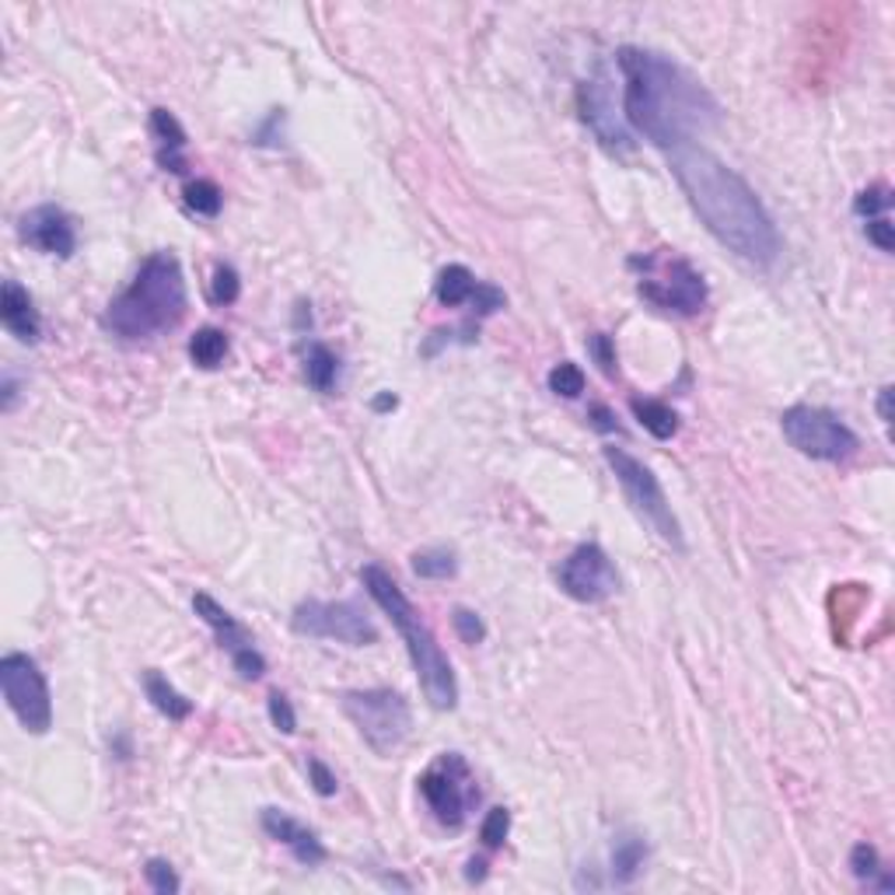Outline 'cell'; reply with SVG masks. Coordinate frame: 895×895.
Listing matches in <instances>:
<instances>
[{
    "label": "cell",
    "mask_w": 895,
    "mask_h": 895,
    "mask_svg": "<svg viewBox=\"0 0 895 895\" xmlns=\"http://www.w3.org/2000/svg\"><path fill=\"white\" fill-rule=\"evenodd\" d=\"M420 794L427 801V808L434 811V819L448 829H459L469 819V808L480 801L476 777H473V769H469L465 756H459V752H445V756H437L427 769H423Z\"/></svg>",
    "instance_id": "10"
},
{
    "label": "cell",
    "mask_w": 895,
    "mask_h": 895,
    "mask_svg": "<svg viewBox=\"0 0 895 895\" xmlns=\"http://www.w3.org/2000/svg\"><path fill=\"white\" fill-rule=\"evenodd\" d=\"M193 609H196V616L217 634V643H221V651H228L234 672H239L242 679H248V682L263 679V675H266V657L256 651L253 634H248L245 626L234 619L221 602L210 599L207 591H196L193 594Z\"/></svg>",
    "instance_id": "13"
},
{
    "label": "cell",
    "mask_w": 895,
    "mask_h": 895,
    "mask_svg": "<svg viewBox=\"0 0 895 895\" xmlns=\"http://www.w3.org/2000/svg\"><path fill=\"white\" fill-rule=\"evenodd\" d=\"M588 354L594 357V365L602 368V374H619V360H616V343H612L605 333H594L591 340H588Z\"/></svg>",
    "instance_id": "35"
},
{
    "label": "cell",
    "mask_w": 895,
    "mask_h": 895,
    "mask_svg": "<svg viewBox=\"0 0 895 895\" xmlns=\"http://www.w3.org/2000/svg\"><path fill=\"white\" fill-rule=\"evenodd\" d=\"M144 693H148L154 711L165 714L168 720H186V717L193 714V700H186L179 689L171 686L162 672H154V668L144 672Z\"/></svg>",
    "instance_id": "20"
},
{
    "label": "cell",
    "mask_w": 895,
    "mask_h": 895,
    "mask_svg": "<svg viewBox=\"0 0 895 895\" xmlns=\"http://www.w3.org/2000/svg\"><path fill=\"white\" fill-rule=\"evenodd\" d=\"M469 305H473V311H480V316H494V311H500V308L508 305V297H504V291H497L494 284H480Z\"/></svg>",
    "instance_id": "37"
},
{
    "label": "cell",
    "mask_w": 895,
    "mask_h": 895,
    "mask_svg": "<svg viewBox=\"0 0 895 895\" xmlns=\"http://www.w3.org/2000/svg\"><path fill=\"white\" fill-rule=\"evenodd\" d=\"M864 231H868V242L882 248V253H892L895 248V228H892L888 217H874V221H868V228Z\"/></svg>",
    "instance_id": "38"
},
{
    "label": "cell",
    "mask_w": 895,
    "mask_h": 895,
    "mask_svg": "<svg viewBox=\"0 0 895 895\" xmlns=\"http://www.w3.org/2000/svg\"><path fill=\"white\" fill-rule=\"evenodd\" d=\"M259 822H263L266 836L277 840V843H284L297 860L308 864V868H311V864H322L325 860V846L319 840V832L308 829L305 822H297L294 815L280 811V808H263Z\"/></svg>",
    "instance_id": "16"
},
{
    "label": "cell",
    "mask_w": 895,
    "mask_h": 895,
    "mask_svg": "<svg viewBox=\"0 0 895 895\" xmlns=\"http://www.w3.org/2000/svg\"><path fill=\"white\" fill-rule=\"evenodd\" d=\"M0 322L22 343H39L42 336L39 308L33 302V294H28L18 280H4V287H0Z\"/></svg>",
    "instance_id": "17"
},
{
    "label": "cell",
    "mask_w": 895,
    "mask_h": 895,
    "mask_svg": "<svg viewBox=\"0 0 895 895\" xmlns=\"http://www.w3.org/2000/svg\"><path fill=\"white\" fill-rule=\"evenodd\" d=\"M360 580H365L371 602L385 612L388 623L396 626L399 637L406 640V654H410V662L417 668V679L427 703L434 711H455V706H459V682H455L448 654L431 634V626L420 619L413 602L406 599V591L396 585V577L385 567H379V563H368V567L360 571Z\"/></svg>",
    "instance_id": "4"
},
{
    "label": "cell",
    "mask_w": 895,
    "mask_h": 895,
    "mask_svg": "<svg viewBox=\"0 0 895 895\" xmlns=\"http://www.w3.org/2000/svg\"><path fill=\"white\" fill-rule=\"evenodd\" d=\"M291 630L302 634V637L347 643V648H368V643L379 640V630H374V623L365 616V609L354 605V602H319V599H305L302 605L294 609Z\"/></svg>",
    "instance_id": "11"
},
{
    "label": "cell",
    "mask_w": 895,
    "mask_h": 895,
    "mask_svg": "<svg viewBox=\"0 0 895 895\" xmlns=\"http://www.w3.org/2000/svg\"><path fill=\"white\" fill-rule=\"evenodd\" d=\"M308 780H311V788H316L322 797H333V794L340 791L336 773H333V769H329L322 759H316V756L308 759Z\"/></svg>",
    "instance_id": "36"
},
{
    "label": "cell",
    "mask_w": 895,
    "mask_h": 895,
    "mask_svg": "<svg viewBox=\"0 0 895 895\" xmlns=\"http://www.w3.org/2000/svg\"><path fill=\"white\" fill-rule=\"evenodd\" d=\"M340 706L374 756H392L410 738L413 711L396 689H350Z\"/></svg>",
    "instance_id": "6"
},
{
    "label": "cell",
    "mask_w": 895,
    "mask_h": 895,
    "mask_svg": "<svg viewBox=\"0 0 895 895\" xmlns=\"http://www.w3.org/2000/svg\"><path fill=\"white\" fill-rule=\"evenodd\" d=\"M588 417L594 420V427H599V431H605V434L616 431V434H619V423H616V417H612V413L605 410V406H591Z\"/></svg>",
    "instance_id": "39"
},
{
    "label": "cell",
    "mask_w": 895,
    "mask_h": 895,
    "mask_svg": "<svg viewBox=\"0 0 895 895\" xmlns=\"http://www.w3.org/2000/svg\"><path fill=\"white\" fill-rule=\"evenodd\" d=\"M780 431L805 459L815 462H846L860 448V437L846 423L822 410V406H791L780 417Z\"/></svg>",
    "instance_id": "8"
},
{
    "label": "cell",
    "mask_w": 895,
    "mask_h": 895,
    "mask_svg": "<svg viewBox=\"0 0 895 895\" xmlns=\"http://www.w3.org/2000/svg\"><path fill=\"white\" fill-rule=\"evenodd\" d=\"M396 406H399V399L392 396V392H382V396L374 399V410H379V413H388V410H396Z\"/></svg>",
    "instance_id": "41"
},
{
    "label": "cell",
    "mask_w": 895,
    "mask_h": 895,
    "mask_svg": "<svg viewBox=\"0 0 895 895\" xmlns=\"http://www.w3.org/2000/svg\"><path fill=\"white\" fill-rule=\"evenodd\" d=\"M182 200L196 217H217L221 214L225 193H221V186L210 182V179H193V182H186Z\"/></svg>",
    "instance_id": "26"
},
{
    "label": "cell",
    "mask_w": 895,
    "mask_h": 895,
    "mask_svg": "<svg viewBox=\"0 0 895 895\" xmlns=\"http://www.w3.org/2000/svg\"><path fill=\"white\" fill-rule=\"evenodd\" d=\"M549 392H557L563 399H577L585 392V371L571 365V360H563V365L549 371Z\"/></svg>",
    "instance_id": "27"
},
{
    "label": "cell",
    "mask_w": 895,
    "mask_h": 895,
    "mask_svg": "<svg viewBox=\"0 0 895 895\" xmlns=\"http://www.w3.org/2000/svg\"><path fill=\"white\" fill-rule=\"evenodd\" d=\"M144 878H148V885H151L154 892H158V895H176V892L182 888L179 874L171 871V864L162 860V857H151V860L144 864Z\"/></svg>",
    "instance_id": "30"
},
{
    "label": "cell",
    "mask_w": 895,
    "mask_h": 895,
    "mask_svg": "<svg viewBox=\"0 0 895 895\" xmlns=\"http://www.w3.org/2000/svg\"><path fill=\"white\" fill-rule=\"evenodd\" d=\"M623 74V119L665 154L693 144V137L720 119L717 99L672 56L623 46L616 53Z\"/></svg>",
    "instance_id": "2"
},
{
    "label": "cell",
    "mask_w": 895,
    "mask_h": 895,
    "mask_svg": "<svg viewBox=\"0 0 895 895\" xmlns=\"http://www.w3.org/2000/svg\"><path fill=\"white\" fill-rule=\"evenodd\" d=\"M18 234L25 245H33L42 256L71 259L77 253V231H74L71 214L53 207V203H42V207L28 210L18 221Z\"/></svg>",
    "instance_id": "15"
},
{
    "label": "cell",
    "mask_w": 895,
    "mask_h": 895,
    "mask_svg": "<svg viewBox=\"0 0 895 895\" xmlns=\"http://www.w3.org/2000/svg\"><path fill=\"white\" fill-rule=\"evenodd\" d=\"M190 311V291L176 253H151L140 263L130 287L108 302L102 325L123 343H140L179 329Z\"/></svg>",
    "instance_id": "3"
},
{
    "label": "cell",
    "mask_w": 895,
    "mask_h": 895,
    "mask_svg": "<svg viewBox=\"0 0 895 895\" xmlns=\"http://www.w3.org/2000/svg\"><path fill=\"white\" fill-rule=\"evenodd\" d=\"M228 350H231V343L225 336V329H214V325L196 329L193 340H190V357H193V365L203 368V371L221 368V360L228 357Z\"/></svg>",
    "instance_id": "23"
},
{
    "label": "cell",
    "mask_w": 895,
    "mask_h": 895,
    "mask_svg": "<svg viewBox=\"0 0 895 895\" xmlns=\"http://www.w3.org/2000/svg\"><path fill=\"white\" fill-rule=\"evenodd\" d=\"M0 689H4L11 714L18 717V725L28 734H46L53 728L50 682H46L36 657H28L22 651H11L0 657Z\"/></svg>",
    "instance_id": "9"
},
{
    "label": "cell",
    "mask_w": 895,
    "mask_h": 895,
    "mask_svg": "<svg viewBox=\"0 0 895 895\" xmlns=\"http://www.w3.org/2000/svg\"><path fill=\"white\" fill-rule=\"evenodd\" d=\"M14 396H18V385L11 374H4V410H14Z\"/></svg>",
    "instance_id": "43"
},
{
    "label": "cell",
    "mask_w": 895,
    "mask_h": 895,
    "mask_svg": "<svg viewBox=\"0 0 895 895\" xmlns=\"http://www.w3.org/2000/svg\"><path fill=\"white\" fill-rule=\"evenodd\" d=\"M851 871L857 882H874L878 871H882V860H878V851L871 843H857L851 851Z\"/></svg>",
    "instance_id": "32"
},
{
    "label": "cell",
    "mask_w": 895,
    "mask_h": 895,
    "mask_svg": "<svg viewBox=\"0 0 895 895\" xmlns=\"http://www.w3.org/2000/svg\"><path fill=\"white\" fill-rule=\"evenodd\" d=\"M560 588L567 599L580 605H602L619 591V571L609 553L594 542H580L574 553L560 563Z\"/></svg>",
    "instance_id": "12"
},
{
    "label": "cell",
    "mask_w": 895,
    "mask_h": 895,
    "mask_svg": "<svg viewBox=\"0 0 895 895\" xmlns=\"http://www.w3.org/2000/svg\"><path fill=\"white\" fill-rule=\"evenodd\" d=\"M888 207H892V190H888V186H871V190L857 193V200H854V210L860 217H868V221H874V217H885Z\"/></svg>",
    "instance_id": "31"
},
{
    "label": "cell",
    "mask_w": 895,
    "mask_h": 895,
    "mask_svg": "<svg viewBox=\"0 0 895 895\" xmlns=\"http://www.w3.org/2000/svg\"><path fill=\"white\" fill-rule=\"evenodd\" d=\"M151 137H154V158L165 171L171 176H182L186 171V144H190V137H186L182 123L168 113V108H151Z\"/></svg>",
    "instance_id": "18"
},
{
    "label": "cell",
    "mask_w": 895,
    "mask_h": 895,
    "mask_svg": "<svg viewBox=\"0 0 895 895\" xmlns=\"http://www.w3.org/2000/svg\"><path fill=\"white\" fill-rule=\"evenodd\" d=\"M465 874H469V882H483V878H486V860L473 857V860H469V871Z\"/></svg>",
    "instance_id": "42"
},
{
    "label": "cell",
    "mask_w": 895,
    "mask_h": 895,
    "mask_svg": "<svg viewBox=\"0 0 895 895\" xmlns=\"http://www.w3.org/2000/svg\"><path fill=\"white\" fill-rule=\"evenodd\" d=\"M455 571H459V560H455L451 549L434 546V549H420V553H413V574L423 580H448V577H455Z\"/></svg>",
    "instance_id": "25"
},
{
    "label": "cell",
    "mask_w": 895,
    "mask_h": 895,
    "mask_svg": "<svg viewBox=\"0 0 895 895\" xmlns=\"http://www.w3.org/2000/svg\"><path fill=\"white\" fill-rule=\"evenodd\" d=\"M643 864H648V843L637 832H623V836L612 843V882L616 885H634Z\"/></svg>",
    "instance_id": "19"
},
{
    "label": "cell",
    "mask_w": 895,
    "mask_h": 895,
    "mask_svg": "<svg viewBox=\"0 0 895 895\" xmlns=\"http://www.w3.org/2000/svg\"><path fill=\"white\" fill-rule=\"evenodd\" d=\"M476 287H480V280L473 277V270H469V266H462V263H451V266H445L442 273H437L434 294H437V302H442L445 308H459V305L473 302Z\"/></svg>",
    "instance_id": "22"
},
{
    "label": "cell",
    "mask_w": 895,
    "mask_h": 895,
    "mask_svg": "<svg viewBox=\"0 0 895 895\" xmlns=\"http://www.w3.org/2000/svg\"><path fill=\"white\" fill-rule=\"evenodd\" d=\"M577 116L609 154H630L634 151V137H630V130H626L623 116L616 113V102H612V88L605 81V74L580 81V88H577Z\"/></svg>",
    "instance_id": "14"
},
{
    "label": "cell",
    "mask_w": 895,
    "mask_h": 895,
    "mask_svg": "<svg viewBox=\"0 0 895 895\" xmlns=\"http://www.w3.org/2000/svg\"><path fill=\"white\" fill-rule=\"evenodd\" d=\"M878 420H882L885 427L892 423V388H888V385H885L882 392H878Z\"/></svg>",
    "instance_id": "40"
},
{
    "label": "cell",
    "mask_w": 895,
    "mask_h": 895,
    "mask_svg": "<svg viewBox=\"0 0 895 895\" xmlns=\"http://www.w3.org/2000/svg\"><path fill=\"white\" fill-rule=\"evenodd\" d=\"M630 410L640 420V427L648 431L651 437H657V442H672V437L679 434V413H675L672 406L662 402V399H640V396H634L630 399Z\"/></svg>",
    "instance_id": "21"
},
{
    "label": "cell",
    "mask_w": 895,
    "mask_h": 895,
    "mask_svg": "<svg viewBox=\"0 0 895 895\" xmlns=\"http://www.w3.org/2000/svg\"><path fill=\"white\" fill-rule=\"evenodd\" d=\"M451 626H455V634H459L465 643H483L486 640V626H483V619L476 616L473 609H465V605H459L451 612Z\"/></svg>",
    "instance_id": "33"
},
{
    "label": "cell",
    "mask_w": 895,
    "mask_h": 895,
    "mask_svg": "<svg viewBox=\"0 0 895 895\" xmlns=\"http://www.w3.org/2000/svg\"><path fill=\"white\" fill-rule=\"evenodd\" d=\"M672 176L679 179L689 207L696 210L703 228L714 239L759 270H769L780 259V231L763 207L756 190L734 168L700 144H682L668 151Z\"/></svg>",
    "instance_id": "1"
},
{
    "label": "cell",
    "mask_w": 895,
    "mask_h": 895,
    "mask_svg": "<svg viewBox=\"0 0 895 895\" xmlns=\"http://www.w3.org/2000/svg\"><path fill=\"white\" fill-rule=\"evenodd\" d=\"M242 294V277L234 266H217L214 270V280H210V297L217 305H234Z\"/></svg>",
    "instance_id": "29"
},
{
    "label": "cell",
    "mask_w": 895,
    "mask_h": 895,
    "mask_svg": "<svg viewBox=\"0 0 895 895\" xmlns=\"http://www.w3.org/2000/svg\"><path fill=\"white\" fill-rule=\"evenodd\" d=\"M340 374V360L336 354L325 347V343H308L305 347V379L316 392H333Z\"/></svg>",
    "instance_id": "24"
},
{
    "label": "cell",
    "mask_w": 895,
    "mask_h": 895,
    "mask_svg": "<svg viewBox=\"0 0 895 895\" xmlns=\"http://www.w3.org/2000/svg\"><path fill=\"white\" fill-rule=\"evenodd\" d=\"M508 832H511V811L508 808H490V811H486V819L480 826V840H483L486 851H497V846H504Z\"/></svg>",
    "instance_id": "28"
},
{
    "label": "cell",
    "mask_w": 895,
    "mask_h": 895,
    "mask_svg": "<svg viewBox=\"0 0 895 895\" xmlns=\"http://www.w3.org/2000/svg\"><path fill=\"white\" fill-rule=\"evenodd\" d=\"M602 455H605V462L612 469V476H616V483L623 486V497H626V504L634 508V514L662 542L682 549L686 542H682L679 517L672 514V504H668V497L662 490V483H657V476H654V469L643 465L640 459H634V455L623 451V448H605Z\"/></svg>",
    "instance_id": "7"
},
{
    "label": "cell",
    "mask_w": 895,
    "mask_h": 895,
    "mask_svg": "<svg viewBox=\"0 0 895 895\" xmlns=\"http://www.w3.org/2000/svg\"><path fill=\"white\" fill-rule=\"evenodd\" d=\"M266 711H270V720H273V728L280 734L297 731V714H294V706L284 693H270V700H266Z\"/></svg>",
    "instance_id": "34"
},
{
    "label": "cell",
    "mask_w": 895,
    "mask_h": 895,
    "mask_svg": "<svg viewBox=\"0 0 895 895\" xmlns=\"http://www.w3.org/2000/svg\"><path fill=\"white\" fill-rule=\"evenodd\" d=\"M634 270H640L637 294L668 316H700L706 305V280L693 263L668 253L634 256Z\"/></svg>",
    "instance_id": "5"
}]
</instances>
